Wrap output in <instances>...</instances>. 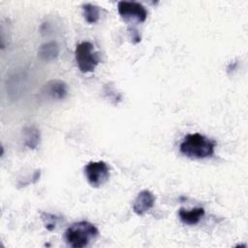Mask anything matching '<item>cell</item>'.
I'll return each instance as SVG.
<instances>
[{"label": "cell", "instance_id": "obj_1", "mask_svg": "<svg viewBox=\"0 0 248 248\" xmlns=\"http://www.w3.org/2000/svg\"><path fill=\"white\" fill-rule=\"evenodd\" d=\"M216 141L199 133L188 134L179 145L181 154L192 159L209 158L214 154Z\"/></svg>", "mask_w": 248, "mask_h": 248}, {"label": "cell", "instance_id": "obj_2", "mask_svg": "<svg viewBox=\"0 0 248 248\" xmlns=\"http://www.w3.org/2000/svg\"><path fill=\"white\" fill-rule=\"evenodd\" d=\"M98 229L87 221H79L72 224L65 231L67 244L74 248H82L98 236Z\"/></svg>", "mask_w": 248, "mask_h": 248}, {"label": "cell", "instance_id": "obj_3", "mask_svg": "<svg viewBox=\"0 0 248 248\" xmlns=\"http://www.w3.org/2000/svg\"><path fill=\"white\" fill-rule=\"evenodd\" d=\"M75 58L81 73H91L99 64V54L89 42H82L76 46Z\"/></svg>", "mask_w": 248, "mask_h": 248}, {"label": "cell", "instance_id": "obj_4", "mask_svg": "<svg viewBox=\"0 0 248 248\" xmlns=\"http://www.w3.org/2000/svg\"><path fill=\"white\" fill-rule=\"evenodd\" d=\"M84 174L93 187L103 186L109 178V169L104 161L90 162L84 167Z\"/></svg>", "mask_w": 248, "mask_h": 248}, {"label": "cell", "instance_id": "obj_5", "mask_svg": "<svg viewBox=\"0 0 248 248\" xmlns=\"http://www.w3.org/2000/svg\"><path fill=\"white\" fill-rule=\"evenodd\" d=\"M117 10L120 16L125 20H136L137 22H143L147 17L146 9L138 2L119 1Z\"/></svg>", "mask_w": 248, "mask_h": 248}, {"label": "cell", "instance_id": "obj_6", "mask_svg": "<svg viewBox=\"0 0 248 248\" xmlns=\"http://www.w3.org/2000/svg\"><path fill=\"white\" fill-rule=\"evenodd\" d=\"M155 203V196L148 190L139 193L133 203V210L138 215H143L150 210Z\"/></svg>", "mask_w": 248, "mask_h": 248}, {"label": "cell", "instance_id": "obj_7", "mask_svg": "<svg viewBox=\"0 0 248 248\" xmlns=\"http://www.w3.org/2000/svg\"><path fill=\"white\" fill-rule=\"evenodd\" d=\"M45 93L52 99H63L67 95L66 83L59 79L48 81L44 87Z\"/></svg>", "mask_w": 248, "mask_h": 248}, {"label": "cell", "instance_id": "obj_8", "mask_svg": "<svg viewBox=\"0 0 248 248\" xmlns=\"http://www.w3.org/2000/svg\"><path fill=\"white\" fill-rule=\"evenodd\" d=\"M178 215L183 224L192 226L200 222L202 217L204 215V209L202 207H195L191 210L180 208V210L178 211Z\"/></svg>", "mask_w": 248, "mask_h": 248}, {"label": "cell", "instance_id": "obj_9", "mask_svg": "<svg viewBox=\"0 0 248 248\" xmlns=\"http://www.w3.org/2000/svg\"><path fill=\"white\" fill-rule=\"evenodd\" d=\"M24 145L29 149H35L40 142V131L35 126H26L23 129Z\"/></svg>", "mask_w": 248, "mask_h": 248}, {"label": "cell", "instance_id": "obj_10", "mask_svg": "<svg viewBox=\"0 0 248 248\" xmlns=\"http://www.w3.org/2000/svg\"><path fill=\"white\" fill-rule=\"evenodd\" d=\"M58 54L59 47L55 42L44 44L39 48V56L46 61H51L55 59L58 56Z\"/></svg>", "mask_w": 248, "mask_h": 248}, {"label": "cell", "instance_id": "obj_11", "mask_svg": "<svg viewBox=\"0 0 248 248\" xmlns=\"http://www.w3.org/2000/svg\"><path fill=\"white\" fill-rule=\"evenodd\" d=\"M82 13L84 19L88 23H95L100 18V10L99 7L90 3L84 4L82 6Z\"/></svg>", "mask_w": 248, "mask_h": 248}, {"label": "cell", "instance_id": "obj_12", "mask_svg": "<svg viewBox=\"0 0 248 248\" xmlns=\"http://www.w3.org/2000/svg\"><path fill=\"white\" fill-rule=\"evenodd\" d=\"M41 217H42V220L44 221V224H45V227L46 228V230H48V231L54 230L55 225L58 222L57 216L50 214V213L43 212V213H41Z\"/></svg>", "mask_w": 248, "mask_h": 248}]
</instances>
